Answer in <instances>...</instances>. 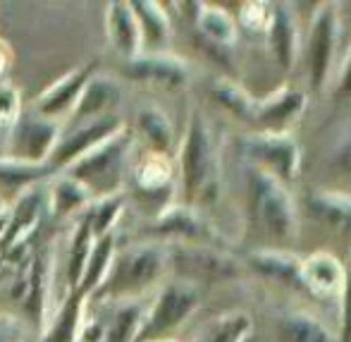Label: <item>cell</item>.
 Here are the masks:
<instances>
[{"instance_id":"cell-1","label":"cell","mask_w":351,"mask_h":342,"mask_svg":"<svg viewBox=\"0 0 351 342\" xmlns=\"http://www.w3.org/2000/svg\"><path fill=\"white\" fill-rule=\"evenodd\" d=\"M246 182V223L249 230L258 240L268 242L270 247L263 249L289 251L287 247L299 240V208L280 180L258 170V168L244 166Z\"/></svg>"},{"instance_id":"cell-2","label":"cell","mask_w":351,"mask_h":342,"mask_svg":"<svg viewBox=\"0 0 351 342\" xmlns=\"http://www.w3.org/2000/svg\"><path fill=\"white\" fill-rule=\"evenodd\" d=\"M220 148L215 144L208 120L201 111H191L182 139L177 172H180V192L184 206L213 204L220 194Z\"/></svg>"},{"instance_id":"cell-3","label":"cell","mask_w":351,"mask_h":342,"mask_svg":"<svg viewBox=\"0 0 351 342\" xmlns=\"http://www.w3.org/2000/svg\"><path fill=\"white\" fill-rule=\"evenodd\" d=\"M167 264H170L167 247L156 244V242L115 247L108 273L101 280V285L93 290L91 299H132L143 290H148L156 280H160Z\"/></svg>"},{"instance_id":"cell-4","label":"cell","mask_w":351,"mask_h":342,"mask_svg":"<svg viewBox=\"0 0 351 342\" xmlns=\"http://www.w3.org/2000/svg\"><path fill=\"white\" fill-rule=\"evenodd\" d=\"M132 141H134V135L125 127L117 135L106 139L103 144L93 146L82 158H77L62 175L74 180L79 187H84L86 194L91 196V201L120 194Z\"/></svg>"},{"instance_id":"cell-5","label":"cell","mask_w":351,"mask_h":342,"mask_svg":"<svg viewBox=\"0 0 351 342\" xmlns=\"http://www.w3.org/2000/svg\"><path fill=\"white\" fill-rule=\"evenodd\" d=\"M14 266V275L10 282V297L22 306L34 326H43L46 321V297L48 277H51V244H41L38 237L29 242L17 254L3 259Z\"/></svg>"},{"instance_id":"cell-6","label":"cell","mask_w":351,"mask_h":342,"mask_svg":"<svg viewBox=\"0 0 351 342\" xmlns=\"http://www.w3.org/2000/svg\"><path fill=\"white\" fill-rule=\"evenodd\" d=\"M201 290L186 280L167 282L158 292L156 301L148 311H143L139 333L134 342H158L175 340V333L199 311Z\"/></svg>"},{"instance_id":"cell-7","label":"cell","mask_w":351,"mask_h":342,"mask_svg":"<svg viewBox=\"0 0 351 342\" xmlns=\"http://www.w3.org/2000/svg\"><path fill=\"white\" fill-rule=\"evenodd\" d=\"M237 151H239L244 166L268 172L282 185H291L299 177L301 144L291 132L287 135L244 132L241 137H237Z\"/></svg>"},{"instance_id":"cell-8","label":"cell","mask_w":351,"mask_h":342,"mask_svg":"<svg viewBox=\"0 0 351 342\" xmlns=\"http://www.w3.org/2000/svg\"><path fill=\"white\" fill-rule=\"evenodd\" d=\"M306 74H308L311 91H325L332 74L335 51L342 36V19L337 5H318L306 24Z\"/></svg>"},{"instance_id":"cell-9","label":"cell","mask_w":351,"mask_h":342,"mask_svg":"<svg viewBox=\"0 0 351 342\" xmlns=\"http://www.w3.org/2000/svg\"><path fill=\"white\" fill-rule=\"evenodd\" d=\"M167 256L182 273V280L196 285L204 282H225L234 280L244 273V264L230 254L227 249L204 244H172Z\"/></svg>"},{"instance_id":"cell-10","label":"cell","mask_w":351,"mask_h":342,"mask_svg":"<svg viewBox=\"0 0 351 342\" xmlns=\"http://www.w3.org/2000/svg\"><path fill=\"white\" fill-rule=\"evenodd\" d=\"M146 232L148 237L175 242V244H204L227 249L225 237L215 230V225L206 220L196 208L184 204H170L162 213H158Z\"/></svg>"},{"instance_id":"cell-11","label":"cell","mask_w":351,"mask_h":342,"mask_svg":"<svg viewBox=\"0 0 351 342\" xmlns=\"http://www.w3.org/2000/svg\"><path fill=\"white\" fill-rule=\"evenodd\" d=\"M120 130H125V125H122V120L115 113L106 117H98V120L84 122V125L67 127L65 135L58 137L51 156L46 158V168L51 170V175L65 172L77 158H82L84 153H88L93 146L103 144L106 139L117 135Z\"/></svg>"},{"instance_id":"cell-12","label":"cell","mask_w":351,"mask_h":342,"mask_svg":"<svg viewBox=\"0 0 351 342\" xmlns=\"http://www.w3.org/2000/svg\"><path fill=\"white\" fill-rule=\"evenodd\" d=\"M344 282H347V266L332 251H311L299 259V287L306 295L339 304Z\"/></svg>"},{"instance_id":"cell-13","label":"cell","mask_w":351,"mask_h":342,"mask_svg":"<svg viewBox=\"0 0 351 342\" xmlns=\"http://www.w3.org/2000/svg\"><path fill=\"white\" fill-rule=\"evenodd\" d=\"M265 51L282 72H291L299 58L301 27L296 12H291L289 3L270 5V19L263 34Z\"/></svg>"},{"instance_id":"cell-14","label":"cell","mask_w":351,"mask_h":342,"mask_svg":"<svg viewBox=\"0 0 351 342\" xmlns=\"http://www.w3.org/2000/svg\"><path fill=\"white\" fill-rule=\"evenodd\" d=\"M306 108V91L294 87H280L273 93L256 101L254 132H273V135H287L291 127L301 120Z\"/></svg>"},{"instance_id":"cell-15","label":"cell","mask_w":351,"mask_h":342,"mask_svg":"<svg viewBox=\"0 0 351 342\" xmlns=\"http://www.w3.org/2000/svg\"><path fill=\"white\" fill-rule=\"evenodd\" d=\"M41 204H43V194L36 187L24 190L17 206L10 213L8 225L3 227V235H0V256L3 259L17 254L22 247H27L29 242H34L41 235V213H43Z\"/></svg>"},{"instance_id":"cell-16","label":"cell","mask_w":351,"mask_h":342,"mask_svg":"<svg viewBox=\"0 0 351 342\" xmlns=\"http://www.w3.org/2000/svg\"><path fill=\"white\" fill-rule=\"evenodd\" d=\"M304 204L308 218L323 232L332 237H351V196L332 190L304 192Z\"/></svg>"},{"instance_id":"cell-17","label":"cell","mask_w":351,"mask_h":342,"mask_svg":"<svg viewBox=\"0 0 351 342\" xmlns=\"http://www.w3.org/2000/svg\"><path fill=\"white\" fill-rule=\"evenodd\" d=\"M58 137H60V132H58V125L53 120L38 117L36 113L27 115L24 120H19L17 130L12 135L14 148L10 158H19V161L27 163H46Z\"/></svg>"},{"instance_id":"cell-18","label":"cell","mask_w":351,"mask_h":342,"mask_svg":"<svg viewBox=\"0 0 351 342\" xmlns=\"http://www.w3.org/2000/svg\"><path fill=\"white\" fill-rule=\"evenodd\" d=\"M125 74L136 82L156 84V87L177 89L189 79V67L184 60L170 53H141L139 58L125 62Z\"/></svg>"},{"instance_id":"cell-19","label":"cell","mask_w":351,"mask_h":342,"mask_svg":"<svg viewBox=\"0 0 351 342\" xmlns=\"http://www.w3.org/2000/svg\"><path fill=\"white\" fill-rule=\"evenodd\" d=\"M96 67H98V62L91 60L88 65L72 69L67 77H62L58 84H53V87L36 101V115L46 117V120H53V117L70 113L72 108L77 106L86 82L96 74Z\"/></svg>"},{"instance_id":"cell-20","label":"cell","mask_w":351,"mask_h":342,"mask_svg":"<svg viewBox=\"0 0 351 342\" xmlns=\"http://www.w3.org/2000/svg\"><path fill=\"white\" fill-rule=\"evenodd\" d=\"M120 103V89L110 77L103 74H93L84 87L82 96H79L77 106L72 108L70 115V127L84 125V122L98 120V117L112 115V108Z\"/></svg>"},{"instance_id":"cell-21","label":"cell","mask_w":351,"mask_h":342,"mask_svg":"<svg viewBox=\"0 0 351 342\" xmlns=\"http://www.w3.org/2000/svg\"><path fill=\"white\" fill-rule=\"evenodd\" d=\"M194 24L201 41L217 53H230V48H234L239 41V27L225 8L201 3Z\"/></svg>"},{"instance_id":"cell-22","label":"cell","mask_w":351,"mask_h":342,"mask_svg":"<svg viewBox=\"0 0 351 342\" xmlns=\"http://www.w3.org/2000/svg\"><path fill=\"white\" fill-rule=\"evenodd\" d=\"M108 38L125 60H134L143 53L139 24L132 12V5L125 0L108 5Z\"/></svg>"},{"instance_id":"cell-23","label":"cell","mask_w":351,"mask_h":342,"mask_svg":"<svg viewBox=\"0 0 351 342\" xmlns=\"http://www.w3.org/2000/svg\"><path fill=\"white\" fill-rule=\"evenodd\" d=\"M299 259L301 256L291 254V251H280V249H254L246 254V259L241 264L249 271H254L256 275H263L268 280L282 282L287 287H299Z\"/></svg>"},{"instance_id":"cell-24","label":"cell","mask_w":351,"mask_h":342,"mask_svg":"<svg viewBox=\"0 0 351 342\" xmlns=\"http://www.w3.org/2000/svg\"><path fill=\"white\" fill-rule=\"evenodd\" d=\"M130 5L141 32V51L146 48L148 53H165V46L172 38L170 14L165 12V8L151 0H139Z\"/></svg>"},{"instance_id":"cell-25","label":"cell","mask_w":351,"mask_h":342,"mask_svg":"<svg viewBox=\"0 0 351 342\" xmlns=\"http://www.w3.org/2000/svg\"><path fill=\"white\" fill-rule=\"evenodd\" d=\"M280 342H339L337 335L325 326L323 319L308 311H285L278 319Z\"/></svg>"},{"instance_id":"cell-26","label":"cell","mask_w":351,"mask_h":342,"mask_svg":"<svg viewBox=\"0 0 351 342\" xmlns=\"http://www.w3.org/2000/svg\"><path fill=\"white\" fill-rule=\"evenodd\" d=\"M210 98L220 108H225L230 115H234L237 120L246 122V125H254L256 115V101L258 98L251 96L249 89L241 87L239 82L230 77H220L210 84Z\"/></svg>"},{"instance_id":"cell-27","label":"cell","mask_w":351,"mask_h":342,"mask_svg":"<svg viewBox=\"0 0 351 342\" xmlns=\"http://www.w3.org/2000/svg\"><path fill=\"white\" fill-rule=\"evenodd\" d=\"M136 185L148 196L165 194V192L170 194L172 185H175V163H172V156L148 151L141 158L139 168H136Z\"/></svg>"},{"instance_id":"cell-28","label":"cell","mask_w":351,"mask_h":342,"mask_svg":"<svg viewBox=\"0 0 351 342\" xmlns=\"http://www.w3.org/2000/svg\"><path fill=\"white\" fill-rule=\"evenodd\" d=\"M86 295L82 290H70L67 299L62 301L56 319L48 323V330L43 335V342H77L82 338V309Z\"/></svg>"},{"instance_id":"cell-29","label":"cell","mask_w":351,"mask_h":342,"mask_svg":"<svg viewBox=\"0 0 351 342\" xmlns=\"http://www.w3.org/2000/svg\"><path fill=\"white\" fill-rule=\"evenodd\" d=\"M136 130L141 132L143 141L148 144L153 153H172V144H175V130L172 122L165 113L158 106H146L136 115Z\"/></svg>"},{"instance_id":"cell-30","label":"cell","mask_w":351,"mask_h":342,"mask_svg":"<svg viewBox=\"0 0 351 342\" xmlns=\"http://www.w3.org/2000/svg\"><path fill=\"white\" fill-rule=\"evenodd\" d=\"M254 333V319L246 311H227L210 321L199 342H246Z\"/></svg>"},{"instance_id":"cell-31","label":"cell","mask_w":351,"mask_h":342,"mask_svg":"<svg viewBox=\"0 0 351 342\" xmlns=\"http://www.w3.org/2000/svg\"><path fill=\"white\" fill-rule=\"evenodd\" d=\"M115 247H117V242H115V235H112V232L106 237H101V240H93L91 254H88L86 269H84L77 290H82L86 297L93 295V290L101 285V280L108 273V266H110L112 254H115Z\"/></svg>"},{"instance_id":"cell-32","label":"cell","mask_w":351,"mask_h":342,"mask_svg":"<svg viewBox=\"0 0 351 342\" xmlns=\"http://www.w3.org/2000/svg\"><path fill=\"white\" fill-rule=\"evenodd\" d=\"M91 244H93L91 227H88V220L82 213V218H79L77 227L72 232L70 251H67V282H70V290H74L79 285V280H82L88 254H91Z\"/></svg>"},{"instance_id":"cell-33","label":"cell","mask_w":351,"mask_h":342,"mask_svg":"<svg viewBox=\"0 0 351 342\" xmlns=\"http://www.w3.org/2000/svg\"><path fill=\"white\" fill-rule=\"evenodd\" d=\"M122 206H125V196L112 194V196H103V199L91 201V204L84 208V218L88 220L93 240H101V237L110 235L117 216L122 213Z\"/></svg>"},{"instance_id":"cell-34","label":"cell","mask_w":351,"mask_h":342,"mask_svg":"<svg viewBox=\"0 0 351 342\" xmlns=\"http://www.w3.org/2000/svg\"><path fill=\"white\" fill-rule=\"evenodd\" d=\"M91 204V196L86 194L84 187H79L77 182L70 180L67 175H60L56 180L51 190V211L58 218H67L77 211H84Z\"/></svg>"},{"instance_id":"cell-35","label":"cell","mask_w":351,"mask_h":342,"mask_svg":"<svg viewBox=\"0 0 351 342\" xmlns=\"http://www.w3.org/2000/svg\"><path fill=\"white\" fill-rule=\"evenodd\" d=\"M51 177L46 163H27L19 158H0V185L5 187H22L29 190L36 182Z\"/></svg>"},{"instance_id":"cell-36","label":"cell","mask_w":351,"mask_h":342,"mask_svg":"<svg viewBox=\"0 0 351 342\" xmlns=\"http://www.w3.org/2000/svg\"><path fill=\"white\" fill-rule=\"evenodd\" d=\"M141 316H143V309L136 301H130V304L120 306L117 314L112 316L110 323L101 330L98 342H134L136 333H139V326H141Z\"/></svg>"},{"instance_id":"cell-37","label":"cell","mask_w":351,"mask_h":342,"mask_svg":"<svg viewBox=\"0 0 351 342\" xmlns=\"http://www.w3.org/2000/svg\"><path fill=\"white\" fill-rule=\"evenodd\" d=\"M270 19V5L268 3H241L239 12H237L234 22L239 27V34H249V36H263L265 27Z\"/></svg>"},{"instance_id":"cell-38","label":"cell","mask_w":351,"mask_h":342,"mask_svg":"<svg viewBox=\"0 0 351 342\" xmlns=\"http://www.w3.org/2000/svg\"><path fill=\"white\" fill-rule=\"evenodd\" d=\"M339 311H342V330H339V342H351V271L347 269V282H344L342 299H339Z\"/></svg>"},{"instance_id":"cell-39","label":"cell","mask_w":351,"mask_h":342,"mask_svg":"<svg viewBox=\"0 0 351 342\" xmlns=\"http://www.w3.org/2000/svg\"><path fill=\"white\" fill-rule=\"evenodd\" d=\"M19 113V96L12 87H0V122H12Z\"/></svg>"},{"instance_id":"cell-40","label":"cell","mask_w":351,"mask_h":342,"mask_svg":"<svg viewBox=\"0 0 351 342\" xmlns=\"http://www.w3.org/2000/svg\"><path fill=\"white\" fill-rule=\"evenodd\" d=\"M0 342H24L22 326L8 314H0Z\"/></svg>"},{"instance_id":"cell-41","label":"cell","mask_w":351,"mask_h":342,"mask_svg":"<svg viewBox=\"0 0 351 342\" xmlns=\"http://www.w3.org/2000/svg\"><path fill=\"white\" fill-rule=\"evenodd\" d=\"M337 93L344 98H351V46L342 60V67H339V79H337Z\"/></svg>"},{"instance_id":"cell-42","label":"cell","mask_w":351,"mask_h":342,"mask_svg":"<svg viewBox=\"0 0 351 342\" xmlns=\"http://www.w3.org/2000/svg\"><path fill=\"white\" fill-rule=\"evenodd\" d=\"M335 166H337L342 172L351 175V137L339 144L337 153H335Z\"/></svg>"},{"instance_id":"cell-43","label":"cell","mask_w":351,"mask_h":342,"mask_svg":"<svg viewBox=\"0 0 351 342\" xmlns=\"http://www.w3.org/2000/svg\"><path fill=\"white\" fill-rule=\"evenodd\" d=\"M344 266H347V269L351 271V249H349V256H347V261H344Z\"/></svg>"},{"instance_id":"cell-44","label":"cell","mask_w":351,"mask_h":342,"mask_svg":"<svg viewBox=\"0 0 351 342\" xmlns=\"http://www.w3.org/2000/svg\"><path fill=\"white\" fill-rule=\"evenodd\" d=\"M158 342H180V340H158Z\"/></svg>"},{"instance_id":"cell-45","label":"cell","mask_w":351,"mask_h":342,"mask_svg":"<svg viewBox=\"0 0 351 342\" xmlns=\"http://www.w3.org/2000/svg\"><path fill=\"white\" fill-rule=\"evenodd\" d=\"M0 208H3V204H0Z\"/></svg>"}]
</instances>
